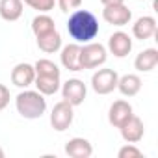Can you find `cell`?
Returning a JSON list of instances; mask_svg holds the SVG:
<instances>
[{
  "label": "cell",
  "mask_w": 158,
  "mask_h": 158,
  "mask_svg": "<svg viewBox=\"0 0 158 158\" xmlns=\"http://www.w3.org/2000/svg\"><path fill=\"white\" fill-rule=\"evenodd\" d=\"M67 34L76 43H89L99 35V21L88 10H74L67 21Z\"/></svg>",
  "instance_id": "1"
},
{
  "label": "cell",
  "mask_w": 158,
  "mask_h": 158,
  "mask_svg": "<svg viewBox=\"0 0 158 158\" xmlns=\"http://www.w3.org/2000/svg\"><path fill=\"white\" fill-rule=\"evenodd\" d=\"M15 106L17 112L24 117V119H39L45 112H47V101L45 95H41L37 89H24L15 97Z\"/></svg>",
  "instance_id": "2"
},
{
  "label": "cell",
  "mask_w": 158,
  "mask_h": 158,
  "mask_svg": "<svg viewBox=\"0 0 158 158\" xmlns=\"http://www.w3.org/2000/svg\"><path fill=\"white\" fill-rule=\"evenodd\" d=\"M108 60V50L104 45L101 43H84V47L80 48V67L84 69H97L101 65H104Z\"/></svg>",
  "instance_id": "3"
},
{
  "label": "cell",
  "mask_w": 158,
  "mask_h": 158,
  "mask_svg": "<svg viewBox=\"0 0 158 158\" xmlns=\"http://www.w3.org/2000/svg\"><path fill=\"white\" fill-rule=\"evenodd\" d=\"M119 74L114 69H97L91 76V88L99 95H108L114 89H117Z\"/></svg>",
  "instance_id": "4"
},
{
  "label": "cell",
  "mask_w": 158,
  "mask_h": 158,
  "mask_svg": "<svg viewBox=\"0 0 158 158\" xmlns=\"http://www.w3.org/2000/svg\"><path fill=\"white\" fill-rule=\"evenodd\" d=\"M74 106H71L67 101H60L54 104L52 112H50V125L56 132H65L74 119Z\"/></svg>",
  "instance_id": "5"
},
{
  "label": "cell",
  "mask_w": 158,
  "mask_h": 158,
  "mask_svg": "<svg viewBox=\"0 0 158 158\" xmlns=\"http://www.w3.org/2000/svg\"><path fill=\"white\" fill-rule=\"evenodd\" d=\"M86 95H88V88L78 78H69L65 84H61V97L71 106H80L86 101Z\"/></svg>",
  "instance_id": "6"
},
{
  "label": "cell",
  "mask_w": 158,
  "mask_h": 158,
  "mask_svg": "<svg viewBox=\"0 0 158 158\" xmlns=\"http://www.w3.org/2000/svg\"><path fill=\"white\" fill-rule=\"evenodd\" d=\"M102 19L112 24V26H127L132 19V11L125 4H114V6H104L102 10Z\"/></svg>",
  "instance_id": "7"
},
{
  "label": "cell",
  "mask_w": 158,
  "mask_h": 158,
  "mask_svg": "<svg viewBox=\"0 0 158 158\" xmlns=\"http://www.w3.org/2000/svg\"><path fill=\"white\" fill-rule=\"evenodd\" d=\"M119 130H121V138L127 143H139L143 139V134H145L143 121L138 115H134V114L119 127Z\"/></svg>",
  "instance_id": "8"
},
{
  "label": "cell",
  "mask_w": 158,
  "mask_h": 158,
  "mask_svg": "<svg viewBox=\"0 0 158 158\" xmlns=\"http://www.w3.org/2000/svg\"><path fill=\"white\" fill-rule=\"evenodd\" d=\"M35 80V69L34 65L30 63H17L13 69H11V84L21 88V89H26L34 84Z\"/></svg>",
  "instance_id": "9"
},
{
  "label": "cell",
  "mask_w": 158,
  "mask_h": 158,
  "mask_svg": "<svg viewBox=\"0 0 158 158\" xmlns=\"http://www.w3.org/2000/svg\"><path fill=\"white\" fill-rule=\"evenodd\" d=\"M80 45L78 43H69L65 47H61V54H60V61L63 65V69L67 71H73V73H78L82 71L80 67Z\"/></svg>",
  "instance_id": "10"
},
{
  "label": "cell",
  "mask_w": 158,
  "mask_h": 158,
  "mask_svg": "<svg viewBox=\"0 0 158 158\" xmlns=\"http://www.w3.org/2000/svg\"><path fill=\"white\" fill-rule=\"evenodd\" d=\"M106 50H110V54H114L115 58L128 56L130 50H132V39H130V35L125 34V32H114L110 35V39H108V48Z\"/></svg>",
  "instance_id": "11"
},
{
  "label": "cell",
  "mask_w": 158,
  "mask_h": 158,
  "mask_svg": "<svg viewBox=\"0 0 158 158\" xmlns=\"http://www.w3.org/2000/svg\"><path fill=\"white\" fill-rule=\"evenodd\" d=\"M132 34L136 39L139 41H147L151 37L156 35V19L151 15H143L139 17L134 24H132Z\"/></svg>",
  "instance_id": "12"
},
{
  "label": "cell",
  "mask_w": 158,
  "mask_h": 158,
  "mask_svg": "<svg viewBox=\"0 0 158 158\" xmlns=\"http://www.w3.org/2000/svg\"><path fill=\"white\" fill-rule=\"evenodd\" d=\"M132 114H134V110H132L130 102H127V101H115L110 106V110H108V121H110L112 127L119 128Z\"/></svg>",
  "instance_id": "13"
},
{
  "label": "cell",
  "mask_w": 158,
  "mask_h": 158,
  "mask_svg": "<svg viewBox=\"0 0 158 158\" xmlns=\"http://www.w3.org/2000/svg\"><path fill=\"white\" fill-rule=\"evenodd\" d=\"M65 154L71 158H89L93 154V145L86 138H71L65 143Z\"/></svg>",
  "instance_id": "14"
},
{
  "label": "cell",
  "mask_w": 158,
  "mask_h": 158,
  "mask_svg": "<svg viewBox=\"0 0 158 158\" xmlns=\"http://www.w3.org/2000/svg\"><path fill=\"white\" fill-rule=\"evenodd\" d=\"M23 0H0V17L6 23H15L23 17Z\"/></svg>",
  "instance_id": "15"
},
{
  "label": "cell",
  "mask_w": 158,
  "mask_h": 158,
  "mask_svg": "<svg viewBox=\"0 0 158 158\" xmlns=\"http://www.w3.org/2000/svg\"><path fill=\"white\" fill-rule=\"evenodd\" d=\"M156 65H158V50L156 48H145L134 60V67L139 73H151Z\"/></svg>",
  "instance_id": "16"
},
{
  "label": "cell",
  "mask_w": 158,
  "mask_h": 158,
  "mask_svg": "<svg viewBox=\"0 0 158 158\" xmlns=\"http://www.w3.org/2000/svg\"><path fill=\"white\" fill-rule=\"evenodd\" d=\"M34 86L37 88V91L45 97L48 95H54L61 82H60V76H52V74H35V80H34Z\"/></svg>",
  "instance_id": "17"
},
{
  "label": "cell",
  "mask_w": 158,
  "mask_h": 158,
  "mask_svg": "<svg viewBox=\"0 0 158 158\" xmlns=\"http://www.w3.org/2000/svg\"><path fill=\"white\" fill-rule=\"evenodd\" d=\"M117 89L123 97H136L141 89V78L138 74H125L119 76L117 80Z\"/></svg>",
  "instance_id": "18"
},
{
  "label": "cell",
  "mask_w": 158,
  "mask_h": 158,
  "mask_svg": "<svg viewBox=\"0 0 158 158\" xmlns=\"http://www.w3.org/2000/svg\"><path fill=\"white\" fill-rule=\"evenodd\" d=\"M37 47L39 50H43L45 54H54L61 48V35L58 30H50L43 35H37Z\"/></svg>",
  "instance_id": "19"
},
{
  "label": "cell",
  "mask_w": 158,
  "mask_h": 158,
  "mask_svg": "<svg viewBox=\"0 0 158 158\" xmlns=\"http://www.w3.org/2000/svg\"><path fill=\"white\" fill-rule=\"evenodd\" d=\"M50 30H56L54 19H52L50 15L39 13V15H35V17L32 19V32H34L35 37H37V35H43V34H47V32H50Z\"/></svg>",
  "instance_id": "20"
},
{
  "label": "cell",
  "mask_w": 158,
  "mask_h": 158,
  "mask_svg": "<svg viewBox=\"0 0 158 158\" xmlns=\"http://www.w3.org/2000/svg\"><path fill=\"white\" fill-rule=\"evenodd\" d=\"M34 69H35V74H52V76H60L61 73H60V67L54 63V61H50V60H37L35 61V65H34Z\"/></svg>",
  "instance_id": "21"
},
{
  "label": "cell",
  "mask_w": 158,
  "mask_h": 158,
  "mask_svg": "<svg viewBox=\"0 0 158 158\" xmlns=\"http://www.w3.org/2000/svg\"><path fill=\"white\" fill-rule=\"evenodd\" d=\"M23 2L39 13H48L56 6V0H23Z\"/></svg>",
  "instance_id": "22"
},
{
  "label": "cell",
  "mask_w": 158,
  "mask_h": 158,
  "mask_svg": "<svg viewBox=\"0 0 158 158\" xmlns=\"http://www.w3.org/2000/svg\"><path fill=\"white\" fill-rule=\"evenodd\" d=\"M117 156H119V158H139V156H141V151L136 147V143H127L125 147L119 149Z\"/></svg>",
  "instance_id": "23"
},
{
  "label": "cell",
  "mask_w": 158,
  "mask_h": 158,
  "mask_svg": "<svg viewBox=\"0 0 158 158\" xmlns=\"http://www.w3.org/2000/svg\"><path fill=\"white\" fill-rule=\"evenodd\" d=\"M56 4L63 13H73L82 6V0H56Z\"/></svg>",
  "instance_id": "24"
},
{
  "label": "cell",
  "mask_w": 158,
  "mask_h": 158,
  "mask_svg": "<svg viewBox=\"0 0 158 158\" xmlns=\"http://www.w3.org/2000/svg\"><path fill=\"white\" fill-rule=\"evenodd\" d=\"M10 99H11V95H10V89H8L4 84H0V112L8 108V104H10Z\"/></svg>",
  "instance_id": "25"
},
{
  "label": "cell",
  "mask_w": 158,
  "mask_h": 158,
  "mask_svg": "<svg viewBox=\"0 0 158 158\" xmlns=\"http://www.w3.org/2000/svg\"><path fill=\"white\" fill-rule=\"evenodd\" d=\"M102 6H114V4H125V0H101Z\"/></svg>",
  "instance_id": "26"
},
{
  "label": "cell",
  "mask_w": 158,
  "mask_h": 158,
  "mask_svg": "<svg viewBox=\"0 0 158 158\" xmlns=\"http://www.w3.org/2000/svg\"><path fill=\"white\" fill-rule=\"evenodd\" d=\"M0 158H4V149L0 147Z\"/></svg>",
  "instance_id": "27"
}]
</instances>
